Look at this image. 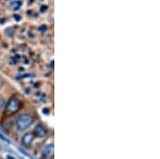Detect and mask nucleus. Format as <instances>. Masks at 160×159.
<instances>
[{"mask_svg": "<svg viewBox=\"0 0 160 159\" xmlns=\"http://www.w3.org/2000/svg\"><path fill=\"white\" fill-rule=\"evenodd\" d=\"M4 106H6V102H4V99L0 98V110L2 108H4Z\"/></svg>", "mask_w": 160, "mask_h": 159, "instance_id": "6", "label": "nucleus"}, {"mask_svg": "<svg viewBox=\"0 0 160 159\" xmlns=\"http://www.w3.org/2000/svg\"><path fill=\"white\" fill-rule=\"evenodd\" d=\"M52 151H53V145L52 144H49V145H47L45 148H44V155L45 156H49L50 154H52Z\"/></svg>", "mask_w": 160, "mask_h": 159, "instance_id": "5", "label": "nucleus"}, {"mask_svg": "<svg viewBox=\"0 0 160 159\" xmlns=\"http://www.w3.org/2000/svg\"><path fill=\"white\" fill-rule=\"evenodd\" d=\"M34 142V135L32 132H27V134H24L22 138V143L27 147H30L31 145Z\"/></svg>", "mask_w": 160, "mask_h": 159, "instance_id": "4", "label": "nucleus"}, {"mask_svg": "<svg viewBox=\"0 0 160 159\" xmlns=\"http://www.w3.org/2000/svg\"><path fill=\"white\" fill-rule=\"evenodd\" d=\"M0 159H1V157H0Z\"/></svg>", "mask_w": 160, "mask_h": 159, "instance_id": "7", "label": "nucleus"}, {"mask_svg": "<svg viewBox=\"0 0 160 159\" xmlns=\"http://www.w3.org/2000/svg\"><path fill=\"white\" fill-rule=\"evenodd\" d=\"M33 123V117L30 113H22L18 115L15 121V126H16L18 132H25L26 129H28Z\"/></svg>", "mask_w": 160, "mask_h": 159, "instance_id": "1", "label": "nucleus"}, {"mask_svg": "<svg viewBox=\"0 0 160 159\" xmlns=\"http://www.w3.org/2000/svg\"><path fill=\"white\" fill-rule=\"evenodd\" d=\"M32 134L34 136H37V137H38V138H45L46 136H47L48 132H47V129H46L44 125L38 124L37 126L34 127V130H33Z\"/></svg>", "mask_w": 160, "mask_h": 159, "instance_id": "3", "label": "nucleus"}, {"mask_svg": "<svg viewBox=\"0 0 160 159\" xmlns=\"http://www.w3.org/2000/svg\"><path fill=\"white\" fill-rule=\"evenodd\" d=\"M4 108H6V111L9 114H14V113H16V112H18L20 108H22V102H20L19 99L15 98V97H12V98H10L9 101H8Z\"/></svg>", "mask_w": 160, "mask_h": 159, "instance_id": "2", "label": "nucleus"}]
</instances>
